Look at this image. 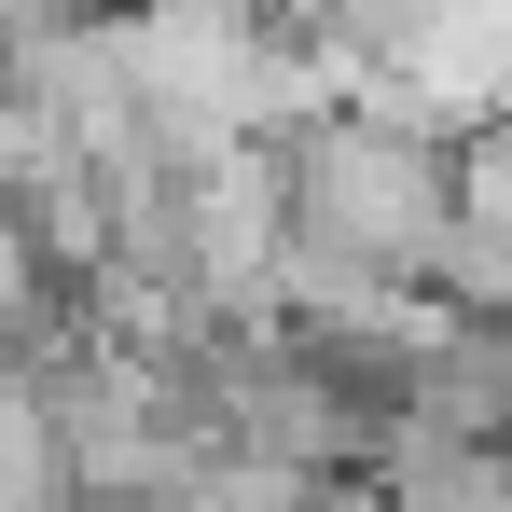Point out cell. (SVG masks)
Wrapping results in <instances>:
<instances>
[{"instance_id": "1", "label": "cell", "mask_w": 512, "mask_h": 512, "mask_svg": "<svg viewBox=\"0 0 512 512\" xmlns=\"http://www.w3.org/2000/svg\"><path fill=\"white\" fill-rule=\"evenodd\" d=\"M277 208H291V250L346 263L374 291H429V263L457 236V153L388 111H319L277 139Z\"/></svg>"}, {"instance_id": "2", "label": "cell", "mask_w": 512, "mask_h": 512, "mask_svg": "<svg viewBox=\"0 0 512 512\" xmlns=\"http://www.w3.org/2000/svg\"><path fill=\"white\" fill-rule=\"evenodd\" d=\"M402 429L471 443V457H512V319H457V305H443L416 388H402Z\"/></svg>"}, {"instance_id": "3", "label": "cell", "mask_w": 512, "mask_h": 512, "mask_svg": "<svg viewBox=\"0 0 512 512\" xmlns=\"http://www.w3.org/2000/svg\"><path fill=\"white\" fill-rule=\"evenodd\" d=\"M0 512H84L70 443H56V402H42L28 360H0Z\"/></svg>"}, {"instance_id": "4", "label": "cell", "mask_w": 512, "mask_h": 512, "mask_svg": "<svg viewBox=\"0 0 512 512\" xmlns=\"http://www.w3.org/2000/svg\"><path fill=\"white\" fill-rule=\"evenodd\" d=\"M56 180H84V153L56 139V111H42V97H14V84H0V208L28 222Z\"/></svg>"}, {"instance_id": "5", "label": "cell", "mask_w": 512, "mask_h": 512, "mask_svg": "<svg viewBox=\"0 0 512 512\" xmlns=\"http://www.w3.org/2000/svg\"><path fill=\"white\" fill-rule=\"evenodd\" d=\"M457 236H485V250L512 263V111L457 139Z\"/></svg>"}, {"instance_id": "6", "label": "cell", "mask_w": 512, "mask_h": 512, "mask_svg": "<svg viewBox=\"0 0 512 512\" xmlns=\"http://www.w3.org/2000/svg\"><path fill=\"white\" fill-rule=\"evenodd\" d=\"M28 14H42V0H0V56H14V28H28Z\"/></svg>"}]
</instances>
